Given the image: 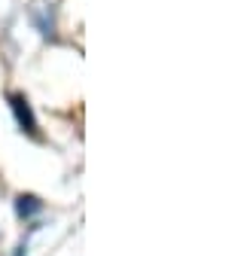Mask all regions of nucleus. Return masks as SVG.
<instances>
[{
    "mask_svg": "<svg viewBox=\"0 0 250 256\" xmlns=\"http://www.w3.org/2000/svg\"><path fill=\"white\" fill-rule=\"evenodd\" d=\"M12 110H16L18 125L24 128V132H37V122H34V116H30V107H28L24 98H12Z\"/></svg>",
    "mask_w": 250,
    "mask_h": 256,
    "instance_id": "f257e3e1",
    "label": "nucleus"
},
{
    "mask_svg": "<svg viewBox=\"0 0 250 256\" xmlns=\"http://www.w3.org/2000/svg\"><path fill=\"white\" fill-rule=\"evenodd\" d=\"M37 208H40L37 198H30V196H22V198H18V214H22V216L30 214V210H37Z\"/></svg>",
    "mask_w": 250,
    "mask_h": 256,
    "instance_id": "f03ea898",
    "label": "nucleus"
}]
</instances>
